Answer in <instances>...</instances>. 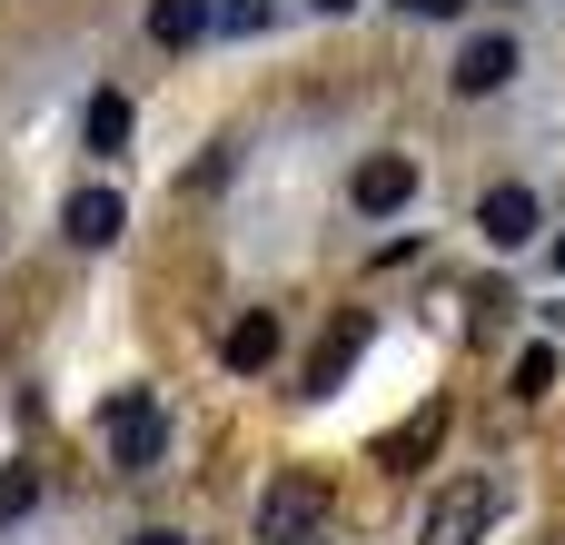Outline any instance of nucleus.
<instances>
[{"mask_svg": "<svg viewBox=\"0 0 565 545\" xmlns=\"http://www.w3.org/2000/svg\"><path fill=\"white\" fill-rule=\"evenodd\" d=\"M437 427H447V417H437V407H427V417H417V427H397V437H387V457H397V467H407V457H427V447H437Z\"/></svg>", "mask_w": 565, "mask_h": 545, "instance_id": "2eb2a0df", "label": "nucleus"}, {"mask_svg": "<svg viewBox=\"0 0 565 545\" xmlns=\"http://www.w3.org/2000/svg\"><path fill=\"white\" fill-rule=\"evenodd\" d=\"M397 10H407V20H457L467 0H397Z\"/></svg>", "mask_w": 565, "mask_h": 545, "instance_id": "dca6fc26", "label": "nucleus"}, {"mask_svg": "<svg viewBox=\"0 0 565 545\" xmlns=\"http://www.w3.org/2000/svg\"><path fill=\"white\" fill-rule=\"evenodd\" d=\"M218 30V0H149V40L159 50H199Z\"/></svg>", "mask_w": 565, "mask_h": 545, "instance_id": "1a4fd4ad", "label": "nucleus"}, {"mask_svg": "<svg viewBox=\"0 0 565 545\" xmlns=\"http://www.w3.org/2000/svg\"><path fill=\"white\" fill-rule=\"evenodd\" d=\"M477 228H487V248H526V238L546 228V218H536V189H516V179L487 189V199H477Z\"/></svg>", "mask_w": 565, "mask_h": 545, "instance_id": "0eeeda50", "label": "nucleus"}, {"mask_svg": "<svg viewBox=\"0 0 565 545\" xmlns=\"http://www.w3.org/2000/svg\"><path fill=\"white\" fill-rule=\"evenodd\" d=\"M278 348H288V328H278L268 308H248V318H228V338H218V357H228L238 377H268V367H278Z\"/></svg>", "mask_w": 565, "mask_h": 545, "instance_id": "6e6552de", "label": "nucleus"}, {"mask_svg": "<svg viewBox=\"0 0 565 545\" xmlns=\"http://www.w3.org/2000/svg\"><path fill=\"white\" fill-rule=\"evenodd\" d=\"M358 348H367V318H338V328H328V348L308 357V397H328V387L358 367Z\"/></svg>", "mask_w": 565, "mask_h": 545, "instance_id": "9d476101", "label": "nucleus"}, {"mask_svg": "<svg viewBox=\"0 0 565 545\" xmlns=\"http://www.w3.org/2000/svg\"><path fill=\"white\" fill-rule=\"evenodd\" d=\"M318 10H358V0H318Z\"/></svg>", "mask_w": 565, "mask_h": 545, "instance_id": "f3484780", "label": "nucleus"}, {"mask_svg": "<svg viewBox=\"0 0 565 545\" xmlns=\"http://www.w3.org/2000/svg\"><path fill=\"white\" fill-rule=\"evenodd\" d=\"M99 437H109V467L149 477V467H159V447H169V417H159V397H149V387H119V397L99 407Z\"/></svg>", "mask_w": 565, "mask_h": 545, "instance_id": "f257e3e1", "label": "nucleus"}, {"mask_svg": "<svg viewBox=\"0 0 565 545\" xmlns=\"http://www.w3.org/2000/svg\"><path fill=\"white\" fill-rule=\"evenodd\" d=\"M556 268H565V228H556Z\"/></svg>", "mask_w": 565, "mask_h": 545, "instance_id": "a211bd4d", "label": "nucleus"}, {"mask_svg": "<svg viewBox=\"0 0 565 545\" xmlns=\"http://www.w3.org/2000/svg\"><path fill=\"white\" fill-rule=\"evenodd\" d=\"M318 516H328V487H318V477H268V496H258V545H308Z\"/></svg>", "mask_w": 565, "mask_h": 545, "instance_id": "f03ea898", "label": "nucleus"}, {"mask_svg": "<svg viewBox=\"0 0 565 545\" xmlns=\"http://www.w3.org/2000/svg\"><path fill=\"white\" fill-rule=\"evenodd\" d=\"M119 228H129L119 189H70V199H60V238H70V248H109Z\"/></svg>", "mask_w": 565, "mask_h": 545, "instance_id": "423d86ee", "label": "nucleus"}, {"mask_svg": "<svg viewBox=\"0 0 565 545\" xmlns=\"http://www.w3.org/2000/svg\"><path fill=\"white\" fill-rule=\"evenodd\" d=\"M546 387H556V348H526L516 357V397H546Z\"/></svg>", "mask_w": 565, "mask_h": 545, "instance_id": "4468645a", "label": "nucleus"}, {"mask_svg": "<svg viewBox=\"0 0 565 545\" xmlns=\"http://www.w3.org/2000/svg\"><path fill=\"white\" fill-rule=\"evenodd\" d=\"M348 199H358L367 218H397V209L417 199V159H397V149H377V159H367V169L348 179Z\"/></svg>", "mask_w": 565, "mask_h": 545, "instance_id": "39448f33", "label": "nucleus"}, {"mask_svg": "<svg viewBox=\"0 0 565 545\" xmlns=\"http://www.w3.org/2000/svg\"><path fill=\"white\" fill-rule=\"evenodd\" d=\"M447 79H457V99H497V89L516 79V40H507V30H487V40H467Z\"/></svg>", "mask_w": 565, "mask_h": 545, "instance_id": "20e7f679", "label": "nucleus"}, {"mask_svg": "<svg viewBox=\"0 0 565 545\" xmlns=\"http://www.w3.org/2000/svg\"><path fill=\"white\" fill-rule=\"evenodd\" d=\"M119 139H129V99L99 89V99H89V149H119Z\"/></svg>", "mask_w": 565, "mask_h": 545, "instance_id": "9b49d317", "label": "nucleus"}, {"mask_svg": "<svg viewBox=\"0 0 565 545\" xmlns=\"http://www.w3.org/2000/svg\"><path fill=\"white\" fill-rule=\"evenodd\" d=\"M497 506H507V496H497V477H457V487L427 506V545H477L487 526H497Z\"/></svg>", "mask_w": 565, "mask_h": 545, "instance_id": "7ed1b4c3", "label": "nucleus"}, {"mask_svg": "<svg viewBox=\"0 0 565 545\" xmlns=\"http://www.w3.org/2000/svg\"><path fill=\"white\" fill-rule=\"evenodd\" d=\"M30 496H40V467H0V526L30 516Z\"/></svg>", "mask_w": 565, "mask_h": 545, "instance_id": "ddd939ff", "label": "nucleus"}, {"mask_svg": "<svg viewBox=\"0 0 565 545\" xmlns=\"http://www.w3.org/2000/svg\"><path fill=\"white\" fill-rule=\"evenodd\" d=\"M139 545H179V536H139Z\"/></svg>", "mask_w": 565, "mask_h": 545, "instance_id": "6ab92c4d", "label": "nucleus"}, {"mask_svg": "<svg viewBox=\"0 0 565 545\" xmlns=\"http://www.w3.org/2000/svg\"><path fill=\"white\" fill-rule=\"evenodd\" d=\"M268 20H278V0H218V30H228V40H258Z\"/></svg>", "mask_w": 565, "mask_h": 545, "instance_id": "f8f14e48", "label": "nucleus"}]
</instances>
